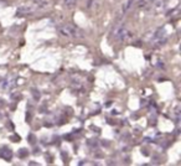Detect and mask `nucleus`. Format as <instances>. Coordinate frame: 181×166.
I'll return each instance as SVG.
<instances>
[{"label":"nucleus","mask_w":181,"mask_h":166,"mask_svg":"<svg viewBox=\"0 0 181 166\" xmlns=\"http://www.w3.org/2000/svg\"><path fill=\"white\" fill-rule=\"evenodd\" d=\"M60 34L63 36H68V37H81L82 31L72 24H64L60 27Z\"/></svg>","instance_id":"obj_1"},{"label":"nucleus","mask_w":181,"mask_h":166,"mask_svg":"<svg viewBox=\"0 0 181 166\" xmlns=\"http://www.w3.org/2000/svg\"><path fill=\"white\" fill-rule=\"evenodd\" d=\"M12 155V153L10 150H1V153H0V156L4 158L5 160H10V156Z\"/></svg>","instance_id":"obj_2"},{"label":"nucleus","mask_w":181,"mask_h":166,"mask_svg":"<svg viewBox=\"0 0 181 166\" xmlns=\"http://www.w3.org/2000/svg\"><path fill=\"white\" fill-rule=\"evenodd\" d=\"M64 3H66V4H67V5H71V4H72V5H73V4H75V3H76V0H64Z\"/></svg>","instance_id":"obj_3"}]
</instances>
